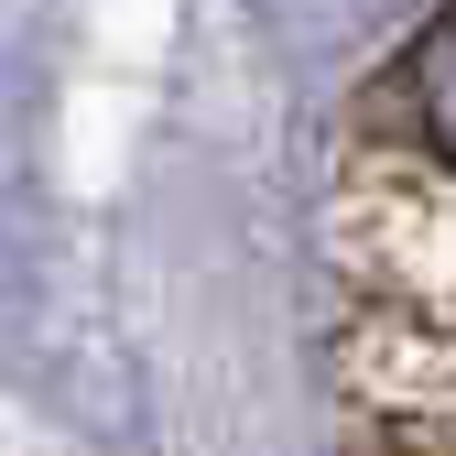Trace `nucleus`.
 Instances as JSON below:
<instances>
[{
    "mask_svg": "<svg viewBox=\"0 0 456 456\" xmlns=\"http://www.w3.org/2000/svg\"><path fill=\"white\" fill-rule=\"evenodd\" d=\"M403 98H413V120H424V142L456 163V12L403 54Z\"/></svg>",
    "mask_w": 456,
    "mask_h": 456,
    "instance_id": "obj_1",
    "label": "nucleus"
}]
</instances>
